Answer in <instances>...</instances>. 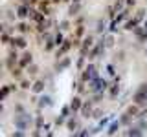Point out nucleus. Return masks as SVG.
I'll return each mask as SVG.
<instances>
[{
  "label": "nucleus",
  "mask_w": 147,
  "mask_h": 137,
  "mask_svg": "<svg viewBox=\"0 0 147 137\" xmlns=\"http://www.w3.org/2000/svg\"><path fill=\"white\" fill-rule=\"evenodd\" d=\"M7 93H9V88H4V91H2V97H6Z\"/></svg>",
  "instance_id": "obj_7"
},
{
  "label": "nucleus",
  "mask_w": 147,
  "mask_h": 137,
  "mask_svg": "<svg viewBox=\"0 0 147 137\" xmlns=\"http://www.w3.org/2000/svg\"><path fill=\"white\" fill-rule=\"evenodd\" d=\"M13 44H17L18 48H24V46H26V42L22 39H15V40H13Z\"/></svg>",
  "instance_id": "obj_2"
},
{
  "label": "nucleus",
  "mask_w": 147,
  "mask_h": 137,
  "mask_svg": "<svg viewBox=\"0 0 147 137\" xmlns=\"http://www.w3.org/2000/svg\"><path fill=\"white\" fill-rule=\"evenodd\" d=\"M35 91H40V90H42V82H37V84H35V88H33Z\"/></svg>",
  "instance_id": "obj_5"
},
{
  "label": "nucleus",
  "mask_w": 147,
  "mask_h": 137,
  "mask_svg": "<svg viewBox=\"0 0 147 137\" xmlns=\"http://www.w3.org/2000/svg\"><path fill=\"white\" fill-rule=\"evenodd\" d=\"M145 99H147V84H144V86H142V88H140V91H138V93H136V97H134V100H136V102H145Z\"/></svg>",
  "instance_id": "obj_1"
},
{
  "label": "nucleus",
  "mask_w": 147,
  "mask_h": 137,
  "mask_svg": "<svg viewBox=\"0 0 147 137\" xmlns=\"http://www.w3.org/2000/svg\"><path fill=\"white\" fill-rule=\"evenodd\" d=\"M28 62H31V55H30V53H26V55H24V59H22V62H20V64L24 66V64H28Z\"/></svg>",
  "instance_id": "obj_3"
},
{
  "label": "nucleus",
  "mask_w": 147,
  "mask_h": 137,
  "mask_svg": "<svg viewBox=\"0 0 147 137\" xmlns=\"http://www.w3.org/2000/svg\"><path fill=\"white\" fill-rule=\"evenodd\" d=\"M18 15H20V17H24V15H26V7H20V13H18Z\"/></svg>",
  "instance_id": "obj_6"
},
{
  "label": "nucleus",
  "mask_w": 147,
  "mask_h": 137,
  "mask_svg": "<svg viewBox=\"0 0 147 137\" xmlns=\"http://www.w3.org/2000/svg\"><path fill=\"white\" fill-rule=\"evenodd\" d=\"M79 108V99H74V102H72V110H77Z\"/></svg>",
  "instance_id": "obj_4"
},
{
  "label": "nucleus",
  "mask_w": 147,
  "mask_h": 137,
  "mask_svg": "<svg viewBox=\"0 0 147 137\" xmlns=\"http://www.w3.org/2000/svg\"><path fill=\"white\" fill-rule=\"evenodd\" d=\"M55 2H57V0H55Z\"/></svg>",
  "instance_id": "obj_8"
}]
</instances>
